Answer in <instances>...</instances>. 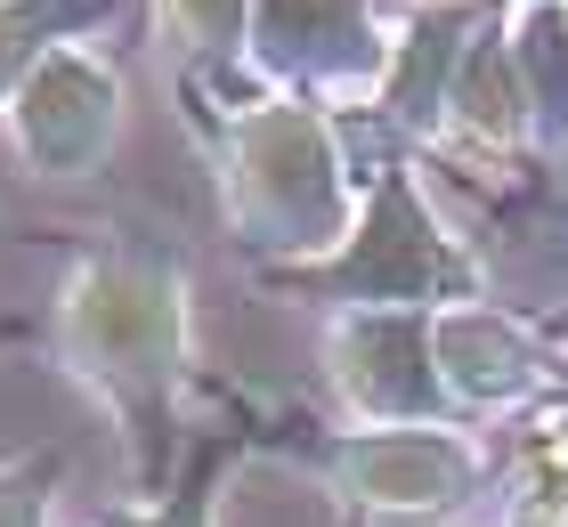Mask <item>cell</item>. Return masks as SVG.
Here are the masks:
<instances>
[{
  "mask_svg": "<svg viewBox=\"0 0 568 527\" xmlns=\"http://www.w3.org/2000/svg\"><path fill=\"white\" fill-rule=\"evenodd\" d=\"M24 341H41V325H17V316H0V349H24Z\"/></svg>",
  "mask_w": 568,
  "mask_h": 527,
  "instance_id": "cell-17",
  "label": "cell"
},
{
  "mask_svg": "<svg viewBox=\"0 0 568 527\" xmlns=\"http://www.w3.org/2000/svg\"><path fill=\"white\" fill-rule=\"evenodd\" d=\"M203 163H212V195L227 235L252 252V276L261 268H301V260H325L357 220V171L342 146V114L308 98H276L261 82H179Z\"/></svg>",
  "mask_w": 568,
  "mask_h": 527,
  "instance_id": "cell-2",
  "label": "cell"
},
{
  "mask_svg": "<svg viewBox=\"0 0 568 527\" xmlns=\"http://www.w3.org/2000/svg\"><path fill=\"white\" fill-rule=\"evenodd\" d=\"M276 438H284V414L236 406L227 422H212V430L187 438V455H179V470H171L163 495H131V504L98 511L90 527H220V487H227V470L252 463V455H276Z\"/></svg>",
  "mask_w": 568,
  "mask_h": 527,
  "instance_id": "cell-11",
  "label": "cell"
},
{
  "mask_svg": "<svg viewBox=\"0 0 568 527\" xmlns=\"http://www.w3.org/2000/svg\"><path fill=\"white\" fill-rule=\"evenodd\" d=\"M415 9H430V0H415Z\"/></svg>",
  "mask_w": 568,
  "mask_h": 527,
  "instance_id": "cell-19",
  "label": "cell"
},
{
  "mask_svg": "<svg viewBox=\"0 0 568 527\" xmlns=\"http://www.w3.org/2000/svg\"><path fill=\"white\" fill-rule=\"evenodd\" d=\"M545 325H552V341H560V349H568V308H560V316H545Z\"/></svg>",
  "mask_w": 568,
  "mask_h": 527,
  "instance_id": "cell-18",
  "label": "cell"
},
{
  "mask_svg": "<svg viewBox=\"0 0 568 527\" xmlns=\"http://www.w3.org/2000/svg\"><path fill=\"white\" fill-rule=\"evenodd\" d=\"M276 455L308 463L357 519H447L471 511L504 479V455L471 422H398V430H349V422H293Z\"/></svg>",
  "mask_w": 568,
  "mask_h": 527,
  "instance_id": "cell-4",
  "label": "cell"
},
{
  "mask_svg": "<svg viewBox=\"0 0 568 527\" xmlns=\"http://www.w3.org/2000/svg\"><path fill=\"white\" fill-rule=\"evenodd\" d=\"M41 349L122 430L131 487L163 495L187 455V389L203 382L195 357V268L154 227H98L73 244L65 284L49 301Z\"/></svg>",
  "mask_w": 568,
  "mask_h": 527,
  "instance_id": "cell-1",
  "label": "cell"
},
{
  "mask_svg": "<svg viewBox=\"0 0 568 527\" xmlns=\"http://www.w3.org/2000/svg\"><path fill=\"white\" fill-rule=\"evenodd\" d=\"M122 114H131L122 65L90 41H65L24 73L0 122H9V146L33 179H98L122 146Z\"/></svg>",
  "mask_w": 568,
  "mask_h": 527,
  "instance_id": "cell-8",
  "label": "cell"
},
{
  "mask_svg": "<svg viewBox=\"0 0 568 527\" xmlns=\"http://www.w3.org/2000/svg\"><path fill=\"white\" fill-rule=\"evenodd\" d=\"M504 41L520 58L528 82V114H536V154H568V9L560 0H511L504 9Z\"/></svg>",
  "mask_w": 568,
  "mask_h": 527,
  "instance_id": "cell-12",
  "label": "cell"
},
{
  "mask_svg": "<svg viewBox=\"0 0 568 527\" xmlns=\"http://www.w3.org/2000/svg\"><path fill=\"white\" fill-rule=\"evenodd\" d=\"M342 146H349V171H357V220L325 260L261 268L268 293L317 301L325 316L333 308H463V301H487V260L438 220L415 154L398 139H382V130H366L357 114H342Z\"/></svg>",
  "mask_w": 568,
  "mask_h": 527,
  "instance_id": "cell-3",
  "label": "cell"
},
{
  "mask_svg": "<svg viewBox=\"0 0 568 527\" xmlns=\"http://www.w3.org/2000/svg\"><path fill=\"white\" fill-rule=\"evenodd\" d=\"M560 9H568V0H560Z\"/></svg>",
  "mask_w": 568,
  "mask_h": 527,
  "instance_id": "cell-20",
  "label": "cell"
},
{
  "mask_svg": "<svg viewBox=\"0 0 568 527\" xmlns=\"http://www.w3.org/2000/svg\"><path fill=\"white\" fill-rule=\"evenodd\" d=\"M504 0H430V9H406L398 17V41H390V73L366 105H349L366 130L398 139L406 154L438 146L447 130V98H455V73H463V49L479 41V24L496 17Z\"/></svg>",
  "mask_w": 568,
  "mask_h": 527,
  "instance_id": "cell-9",
  "label": "cell"
},
{
  "mask_svg": "<svg viewBox=\"0 0 568 527\" xmlns=\"http://www.w3.org/2000/svg\"><path fill=\"white\" fill-rule=\"evenodd\" d=\"M154 17H163V33L179 49V82H203V90L252 82L244 73L252 0H154Z\"/></svg>",
  "mask_w": 568,
  "mask_h": 527,
  "instance_id": "cell-15",
  "label": "cell"
},
{
  "mask_svg": "<svg viewBox=\"0 0 568 527\" xmlns=\"http://www.w3.org/2000/svg\"><path fill=\"white\" fill-rule=\"evenodd\" d=\"M398 24L382 0H252L244 73L276 98H308L325 114H349L382 90Z\"/></svg>",
  "mask_w": 568,
  "mask_h": 527,
  "instance_id": "cell-5",
  "label": "cell"
},
{
  "mask_svg": "<svg viewBox=\"0 0 568 527\" xmlns=\"http://www.w3.org/2000/svg\"><path fill=\"white\" fill-rule=\"evenodd\" d=\"M504 527H568V398L520 414L504 446Z\"/></svg>",
  "mask_w": 568,
  "mask_h": 527,
  "instance_id": "cell-13",
  "label": "cell"
},
{
  "mask_svg": "<svg viewBox=\"0 0 568 527\" xmlns=\"http://www.w3.org/2000/svg\"><path fill=\"white\" fill-rule=\"evenodd\" d=\"M430 357H438V389H447L455 422H496V414H536L568 398V349L552 341L545 316L496 308V301H463L430 316Z\"/></svg>",
  "mask_w": 568,
  "mask_h": 527,
  "instance_id": "cell-6",
  "label": "cell"
},
{
  "mask_svg": "<svg viewBox=\"0 0 568 527\" xmlns=\"http://www.w3.org/2000/svg\"><path fill=\"white\" fill-rule=\"evenodd\" d=\"M438 308H333L325 316V389L349 430H398V422H455L430 357Z\"/></svg>",
  "mask_w": 568,
  "mask_h": 527,
  "instance_id": "cell-7",
  "label": "cell"
},
{
  "mask_svg": "<svg viewBox=\"0 0 568 527\" xmlns=\"http://www.w3.org/2000/svg\"><path fill=\"white\" fill-rule=\"evenodd\" d=\"M73 455L65 446H24L0 463V527H58V495H65Z\"/></svg>",
  "mask_w": 568,
  "mask_h": 527,
  "instance_id": "cell-16",
  "label": "cell"
},
{
  "mask_svg": "<svg viewBox=\"0 0 568 527\" xmlns=\"http://www.w3.org/2000/svg\"><path fill=\"white\" fill-rule=\"evenodd\" d=\"M504 9H511V0H504ZM504 9L479 24L471 49H463V73H455L438 146L471 154V163L545 171V154H536V114H528V82H520V58H511V41H504Z\"/></svg>",
  "mask_w": 568,
  "mask_h": 527,
  "instance_id": "cell-10",
  "label": "cell"
},
{
  "mask_svg": "<svg viewBox=\"0 0 568 527\" xmlns=\"http://www.w3.org/2000/svg\"><path fill=\"white\" fill-rule=\"evenodd\" d=\"M114 17H131V0H0V114L49 49L98 41Z\"/></svg>",
  "mask_w": 568,
  "mask_h": 527,
  "instance_id": "cell-14",
  "label": "cell"
}]
</instances>
